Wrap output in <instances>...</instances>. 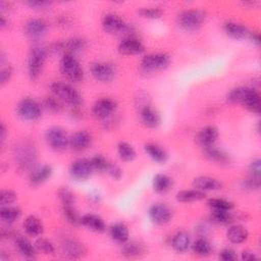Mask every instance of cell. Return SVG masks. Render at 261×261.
<instances>
[{
    "mask_svg": "<svg viewBox=\"0 0 261 261\" xmlns=\"http://www.w3.org/2000/svg\"><path fill=\"white\" fill-rule=\"evenodd\" d=\"M61 73L71 82H81L84 79V69L77 59L68 53H64L60 60Z\"/></svg>",
    "mask_w": 261,
    "mask_h": 261,
    "instance_id": "cell-2",
    "label": "cell"
},
{
    "mask_svg": "<svg viewBox=\"0 0 261 261\" xmlns=\"http://www.w3.org/2000/svg\"><path fill=\"white\" fill-rule=\"evenodd\" d=\"M197 229H198L200 237H206L209 231V226L207 224H200Z\"/></svg>",
    "mask_w": 261,
    "mask_h": 261,
    "instance_id": "cell-56",
    "label": "cell"
},
{
    "mask_svg": "<svg viewBox=\"0 0 261 261\" xmlns=\"http://www.w3.org/2000/svg\"><path fill=\"white\" fill-rule=\"evenodd\" d=\"M139 14L144 18L157 19L163 14V10L160 7H144L139 10Z\"/></svg>",
    "mask_w": 261,
    "mask_h": 261,
    "instance_id": "cell-46",
    "label": "cell"
},
{
    "mask_svg": "<svg viewBox=\"0 0 261 261\" xmlns=\"http://www.w3.org/2000/svg\"><path fill=\"white\" fill-rule=\"evenodd\" d=\"M140 117L142 123L147 127H156L160 124L161 121L160 114L150 104L140 108Z\"/></svg>",
    "mask_w": 261,
    "mask_h": 261,
    "instance_id": "cell-19",
    "label": "cell"
},
{
    "mask_svg": "<svg viewBox=\"0 0 261 261\" xmlns=\"http://www.w3.org/2000/svg\"><path fill=\"white\" fill-rule=\"evenodd\" d=\"M206 195L205 192H202L197 189H191V190H182L179 191L175 198L178 202L181 203H189V202H195V201H200L205 199Z\"/></svg>",
    "mask_w": 261,
    "mask_h": 261,
    "instance_id": "cell-33",
    "label": "cell"
},
{
    "mask_svg": "<svg viewBox=\"0 0 261 261\" xmlns=\"http://www.w3.org/2000/svg\"><path fill=\"white\" fill-rule=\"evenodd\" d=\"M242 259L246 260V261H251V260H256L257 256L254 252H252L250 250H245L242 252Z\"/></svg>",
    "mask_w": 261,
    "mask_h": 261,
    "instance_id": "cell-54",
    "label": "cell"
},
{
    "mask_svg": "<svg viewBox=\"0 0 261 261\" xmlns=\"http://www.w3.org/2000/svg\"><path fill=\"white\" fill-rule=\"evenodd\" d=\"M28 5H30L31 7H37V8H42V7H45L47 5L50 4V2H47V1H38V0H33V1H28L27 2Z\"/></svg>",
    "mask_w": 261,
    "mask_h": 261,
    "instance_id": "cell-55",
    "label": "cell"
},
{
    "mask_svg": "<svg viewBox=\"0 0 261 261\" xmlns=\"http://www.w3.org/2000/svg\"><path fill=\"white\" fill-rule=\"evenodd\" d=\"M52 167L47 164L33 168L30 173V184L32 186H39L45 182L52 175Z\"/></svg>",
    "mask_w": 261,
    "mask_h": 261,
    "instance_id": "cell-21",
    "label": "cell"
},
{
    "mask_svg": "<svg viewBox=\"0 0 261 261\" xmlns=\"http://www.w3.org/2000/svg\"><path fill=\"white\" fill-rule=\"evenodd\" d=\"M193 186L195 189L200 190L202 192L217 191L222 188V184L219 180H217L214 177L206 176V175H202V176H198V177L194 178Z\"/></svg>",
    "mask_w": 261,
    "mask_h": 261,
    "instance_id": "cell-22",
    "label": "cell"
},
{
    "mask_svg": "<svg viewBox=\"0 0 261 261\" xmlns=\"http://www.w3.org/2000/svg\"><path fill=\"white\" fill-rule=\"evenodd\" d=\"M210 219L214 223L218 224H228L233 221V215L227 210H212Z\"/></svg>",
    "mask_w": 261,
    "mask_h": 261,
    "instance_id": "cell-38",
    "label": "cell"
},
{
    "mask_svg": "<svg viewBox=\"0 0 261 261\" xmlns=\"http://www.w3.org/2000/svg\"><path fill=\"white\" fill-rule=\"evenodd\" d=\"M47 58V50L41 46L31 48L28 57V73L31 79H37L44 67Z\"/></svg>",
    "mask_w": 261,
    "mask_h": 261,
    "instance_id": "cell-3",
    "label": "cell"
},
{
    "mask_svg": "<svg viewBox=\"0 0 261 261\" xmlns=\"http://www.w3.org/2000/svg\"><path fill=\"white\" fill-rule=\"evenodd\" d=\"M92 144V137L86 130H77L68 138V146L76 152L88 149Z\"/></svg>",
    "mask_w": 261,
    "mask_h": 261,
    "instance_id": "cell-17",
    "label": "cell"
},
{
    "mask_svg": "<svg viewBox=\"0 0 261 261\" xmlns=\"http://www.w3.org/2000/svg\"><path fill=\"white\" fill-rule=\"evenodd\" d=\"M102 27L105 32L109 34L128 33L132 31L130 27L124 22L122 18L114 13H107L102 19Z\"/></svg>",
    "mask_w": 261,
    "mask_h": 261,
    "instance_id": "cell-11",
    "label": "cell"
},
{
    "mask_svg": "<svg viewBox=\"0 0 261 261\" xmlns=\"http://www.w3.org/2000/svg\"><path fill=\"white\" fill-rule=\"evenodd\" d=\"M117 153L123 161H132L136 157V151L134 147L127 142H119L117 145Z\"/></svg>",
    "mask_w": 261,
    "mask_h": 261,
    "instance_id": "cell-39",
    "label": "cell"
},
{
    "mask_svg": "<svg viewBox=\"0 0 261 261\" xmlns=\"http://www.w3.org/2000/svg\"><path fill=\"white\" fill-rule=\"evenodd\" d=\"M57 196H58V199L60 200V202L62 203V206L74 204V200H75L74 194L71 192V190H69L66 187L60 188L57 192Z\"/></svg>",
    "mask_w": 261,
    "mask_h": 261,
    "instance_id": "cell-44",
    "label": "cell"
},
{
    "mask_svg": "<svg viewBox=\"0 0 261 261\" xmlns=\"http://www.w3.org/2000/svg\"><path fill=\"white\" fill-rule=\"evenodd\" d=\"M43 106L46 110L52 113H59L62 110V104L57 97H46L43 101Z\"/></svg>",
    "mask_w": 261,
    "mask_h": 261,
    "instance_id": "cell-43",
    "label": "cell"
},
{
    "mask_svg": "<svg viewBox=\"0 0 261 261\" xmlns=\"http://www.w3.org/2000/svg\"><path fill=\"white\" fill-rule=\"evenodd\" d=\"M149 217L152 220V222L162 225L167 222L172 217V211L171 208L166 205L165 203H155L153 204L148 211Z\"/></svg>",
    "mask_w": 261,
    "mask_h": 261,
    "instance_id": "cell-12",
    "label": "cell"
},
{
    "mask_svg": "<svg viewBox=\"0 0 261 261\" xmlns=\"http://www.w3.org/2000/svg\"><path fill=\"white\" fill-rule=\"evenodd\" d=\"M248 38H249L255 45H259V44H260V37H259V34L250 32Z\"/></svg>",
    "mask_w": 261,
    "mask_h": 261,
    "instance_id": "cell-57",
    "label": "cell"
},
{
    "mask_svg": "<svg viewBox=\"0 0 261 261\" xmlns=\"http://www.w3.org/2000/svg\"><path fill=\"white\" fill-rule=\"evenodd\" d=\"M153 189L155 192L163 194L170 190L172 187V179L170 176L164 173H157L153 177Z\"/></svg>",
    "mask_w": 261,
    "mask_h": 261,
    "instance_id": "cell-35",
    "label": "cell"
},
{
    "mask_svg": "<svg viewBox=\"0 0 261 261\" xmlns=\"http://www.w3.org/2000/svg\"><path fill=\"white\" fill-rule=\"evenodd\" d=\"M243 187L247 190H257L260 188V177L250 176L243 181Z\"/></svg>",
    "mask_w": 261,
    "mask_h": 261,
    "instance_id": "cell-50",
    "label": "cell"
},
{
    "mask_svg": "<svg viewBox=\"0 0 261 261\" xmlns=\"http://www.w3.org/2000/svg\"><path fill=\"white\" fill-rule=\"evenodd\" d=\"M91 74L95 80L101 83H109L111 82L116 74L115 67L113 64L109 62H102V61H97L91 64L90 67Z\"/></svg>",
    "mask_w": 261,
    "mask_h": 261,
    "instance_id": "cell-9",
    "label": "cell"
},
{
    "mask_svg": "<svg viewBox=\"0 0 261 261\" xmlns=\"http://www.w3.org/2000/svg\"><path fill=\"white\" fill-rule=\"evenodd\" d=\"M205 17V12L200 9H188L179 13L177 22L186 31H195L201 27Z\"/></svg>",
    "mask_w": 261,
    "mask_h": 261,
    "instance_id": "cell-5",
    "label": "cell"
},
{
    "mask_svg": "<svg viewBox=\"0 0 261 261\" xmlns=\"http://www.w3.org/2000/svg\"><path fill=\"white\" fill-rule=\"evenodd\" d=\"M11 74H12V68H11L10 65L2 67V69L0 71V83H1V85L6 84L9 81V79L11 77Z\"/></svg>",
    "mask_w": 261,
    "mask_h": 261,
    "instance_id": "cell-53",
    "label": "cell"
},
{
    "mask_svg": "<svg viewBox=\"0 0 261 261\" xmlns=\"http://www.w3.org/2000/svg\"><path fill=\"white\" fill-rule=\"evenodd\" d=\"M93 166L90 159L79 158L74 160L69 166V174L75 180H86L88 179L92 172Z\"/></svg>",
    "mask_w": 261,
    "mask_h": 261,
    "instance_id": "cell-10",
    "label": "cell"
},
{
    "mask_svg": "<svg viewBox=\"0 0 261 261\" xmlns=\"http://www.w3.org/2000/svg\"><path fill=\"white\" fill-rule=\"evenodd\" d=\"M223 30L229 37H231L232 39H236V40L246 39V38H248V36L250 34V31L246 27H244L241 23L233 22V21L225 22L223 24Z\"/></svg>",
    "mask_w": 261,
    "mask_h": 261,
    "instance_id": "cell-23",
    "label": "cell"
},
{
    "mask_svg": "<svg viewBox=\"0 0 261 261\" xmlns=\"http://www.w3.org/2000/svg\"><path fill=\"white\" fill-rule=\"evenodd\" d=\"M17 199V195L14 191L9 189H4L0 193V204L1 206H8L14 203Z\"/></svg>",
    "mask_w": 261,
    "mask_h": 261,
    "instance_id": "cell-48",
    "label": "cell"
},
{
    "mask_svg": "<svg viewBox=\"0 0 261 261\" xmlns=\"http://www.w3.org/2000/svg\"><path fill=\"white\" fill-rule=\"evenodd\" d=\"M116 106L117 104L114 100L110 98H101L94 103L92 107V113L99 119H107L114 113Z\"/></svg>",
    "mask_w": 261,
    "mask_h": 261,
    "instance_id": "cell-13",
    "label": "cell"
},
{
    "mask_svg": "<svg viewBox=\"0 0 261 261\" xmlns=\"http://www.w3.org/2000/svg\"><path fill=\"white\" fill-rule=\"evenodd\" d=\"M118 52L122 55H137L144 52L143 43L135 37H126L118 44Z\"/></svg>",
    "mask_w": 261,
    "mask_h": 261,
    "instance_id": "cell-15",
    "label": "cell"
},
{
    "mask_svg": "<svg viewBox=\"0 0 261 261\" xmlns=\"http://www.w3.org/2000/svg\"><path fill=\"white\" fill-rule=\"evenodd\" d=\"M87 47V41L81 37H73L63 42V51L68 54L80 53Z\"/></svg>",
    "mask_w": 261,
    "mask_h": 261,
    "instance_id": "cell-32",
    "label": "cell"
},
{
    "mask_svg": "<svg viewBox=\"0 0 261 261\" xmlns=\"http://www.w3.org/2000/svg\"><path fill=\"white\" fill-rule=\"evenodd\" d=\"M144 150L147 153V155L157 163H165L168 159L167 152L163 148L154 143L145 144Z\"/></svg>",
    "mask_w": 261,
    "mask_h": 261,
    "instance_id": "cell-28",
    "label": "cell"
},
{
    "mask_svg": "<svg viewBox=\"0 0 261 261\" xmlns=\"http://www.w3.org/2000/svg\"><path fill=\"white\" fill-rule=\"evenodd\" d=\"M50 89L55 97L72 107H79L83 102L80 93L67 83L53 82L50 86Z\"/></svg>",
    "mask_w": 261,
    "mask_h": 261,
    "instance_id": "cell-1",
    "label": "cell"
},
{
    "mask_svg": "<svg viewBox=\"0 0 261 261\" xmlns=\"http://www.w3.org/2000/svg\"><path fill=\"white\" fill-rule=\"evenodd\" d=\"M45 140L48 146L55 151H63L68 147V137L65 130L59 126H52L47 129Z\"/></svg>",
    "mask_w": 261,
    "mask_h": 261,
    "instance_id": "cell-8",
    "label": "cell"
},
{
    "mask_svg": "<svg viewBox=\"0 0 261 261\" xmlns=\"http://www.w3.org/2000/svg\"><path fill=\"white\" fill-rule=\"evenodd\" d=\"M249 170H250V173H251L252 176L260 177V173H261V161H260V159L253 160L249 165Z\"/></svg>",
    "mask_w": 261,
    "mask_h": 261,
    "instance_id": "cell-51",
    "label": "cell"
},
{
    "mask_svg": "<svg viewBox=\"0 0 261 261\" xmlns=\"http://www.w3.org/2000/svg\"><path fill=\"white\" fill-rule=\"evenodd\" d=\"M146 253V248L143 243L139 241H130L122 244L121 254L127 258L141 257Z\"/></svg>",
    "mask_w": 261,
    "mask_h": 261,
    "instance_id": "cell-27",
    "label": "cell"
},
{
    "mask_svg": "<svg viewBox=\"0 0 261 261\" xmlns=\"http://www.w3.org/2000/svg\"><path fill=\"white\" fill-rule=\"evenodd\" d=\"M246 109L253 113H260V95L254 88H249L241 103Z\"/></svg>",
    "mask_w": 261,
    "mask_h": 261,
    "instance_id": "cell-20",
    "label": "cell"
},
{
    "mask_svg": "<svg viewBox=\"0 0 261 261\" xmlns=\"http://www.w3.org/2000/svg\"><path fill=\"white\" fill-rule=\"evenodd\" d=\"M81 224H83L84 226L88 227L91 230L94 231H104L106 228V224L103 220V218H101L100 216L96 215V214H92V213H88L85 214L81 217Z\"/></svg>",
    "mask_w": 261,
    "mask_h": 261,
    "instance_id": "cell-26",
    "label": "cell"
},
{
    "mask_svg": "<svg viewBox=\"0 0 261 261\" xmlns=\"http://www.w3.org/2000/svg\"><path fill=\"white\" fill-rule=\"evenodd\" d=\"M91 163L93 166L94 170H97L99 172H103V171H107V168L109 166V162L108 160L101 154H97L94 157H92L91 159Z\"/></svg>",
    "mask_w": 261,
    "mask_h": 261,
    "instance_id": "cell-45",
    "label": "cell"
},
{
    "mask_svg": "<svg viewBox=\"0 0 261 261\" xmlns=\"http://www.w3.org/2000/svg\"><path fill=\"white\" fill-rule=\"evenodd\" d=\"M171 246L178 253H184L188 251L191 246V238L189 233H187L186 231L176 232L171 239Z\"/></svg>",
    "mask_w": 261,
    "mask_h": 261,
    "instance_id": "cell-31",
    "label": "cell"
},
{
    "mask_svg": "<svg viewBox=\"0 0 261 261\" xmlns=\"http://www.w3.org/2000/svg\"><path fill=\"white\" fill-rule=\"evenodd\" d=\"M219 258L223 261H233V260H237L238 256L234 250H232L231 248H224L220 251Z\"/></svg>",
    "mask_w": 261,
    "mask_h": 261,
    "instance_id": "cell-49",
    "label": "cell"
},
{
    "mask_svg": "<svg viewBox=\"0 0 261 261\" xmlns=\"http://www.w3.org/2000/svg\"><path fill=\"white\" fill-rule=\"evenodd\" d=\"M218 129L215 126L207 125L198 132V134L196 135V141L203 148L209 147L214 145L218 138Z\"/></svg>",
    "mask_w": 261,
    "mask_h": 261,
    "instance_id": "cell-18",
    "label": "cell"
},
{
    "mask_svg": "<svg viewBox=\"0 0 261 261\" xmlns=\"http://www.w3.org/2000/svg\"><path fill=\"white\" fill-rule=\"evenodd\" d=\"M249 237L248 229L241 224L230 225L226 230V238L232 244H241Z\"/></svg>",
    "mask_w": 261,
    "mask_h": 261,
    "instance_id": "cell-25",
    "label": "cell"
},
{
    "mask_svg": "<svg viewBox=\"0 0 261 261\" xmlns=\"http://www.w3.org/2000/svg\"><path fill=\"white\" fill-rule=\"evenodd\" d=\"M170 63V56L166 53H151L143 57L140 68L142 71L149 73L158 70H162Z\"/></svg>",
    "mask_w": 261,
    "mask_h": 261,
    "instance_id": "cell-4",
    "label": "cell"
},
{
    "mask_svg": "<svg viewBox=\"0 0 261 261\" xmlns=\"http://www.w3.org/2000/svg\"><path fill=\"white\" fill-rule=\"evenodd\" d=\"M62 212L64 215V218L71 224H81V217L76 210L74 209L73 205H66L62 206Z\"/></svg>",
    "mask_w": 261,
    "mask_h": 261,
    "instance_id": "cell-42",
    "label": "cell"
},
{
    "mask_svg": "<svg viewBox=\"0 0 261 261\" xmlns=\"http://www.w3.org/2000/svg\"><path fill=\"white\" fill-rule=\"evenodd\" d=\"M0 25L2 29H4L5 27L8 25V20L5 18L4 15H1V17H0Z\"/></svg>",
    "mask_w": 261,
    "mask_h": 261,
    "instance_id": "cell-59",
    "label": "cell"
},
{
    "mask_svg": "<svg viewBox=\"0 0 261 261\" xmlns=\"http://www.w3.org/2000/svg\"><path fill=\"white\" fill-rule=\"evenodd\" d=\"M22 225L24 231L31 237H38L43 232V223L37 216H28Z\"/></svg>",
    "mask_w": 261,
    "mask_h": 261,
    "instance_id": "cell-30",
    "label": "cell"
},
{
    "mask_svg": "<svg viewBox=\"0 0 261 261\" xmlns=\"http://www.w3.org/2000/svg\"><path fill=\"white\" fill-rule=\"evenodd\" d=\"M192 248L196 255L202 257L210 255L213 250L211 243L205 237H200L199 239H197L192 245Z\"/></svg>",
    "mask_w": 261,
    "mask_h": 261,
    "instance_id": "cell-37",
    "label": "cell"
},
{
    "mask_svg": "<svg viewBox=\"0 0 261 261\" xmlns=\"http://www.w3.org/2000/svg\"><path fill=\"white\" fill-rule=\"evenodd\" d=\"M47 32V23L42 18H31L24 24V34L33 40L42 38Z\"/></svg>",
    "mask_w": 261,
    "mask_h": 261,
    "instance_id": "cell-14",
    "label": "cell"
},
{
    "mask_svg": "<svg viewBox=\"0 0 261 261\" xmlns=\"http://www.w3.org/2000/svg\"><path fill=\"white\" fill-rule=\"evenodd\" d=\"M37 159L36 149L29 143H22L15 148V160L22 170L31 169Z\"/></svg>",
    "mask_w": 261,
    "mask_h": 261,
    "instance_id": "cell-6",
    "label": "cell"
},
{
    "mask_svg": "<svg viewBox=\"0 0 261 261\" xmlns=\"http://www.w3.org/2000/svg\"><path fill=\"white\" fill-rule=\"evenodd\" d=\"M0 138H1V143H3L6 138V127L4 123H1L0 125Z\"/></svg>",
    "mask_w": 261,
    "mask_h": 261,
    "instance_id": "cell-58",
    "label": "cell"
},
{
    "mask_svg": "<svg viewBox=\"0 0 261 261\" xmlns=\"http://www.w3.org/2000/svg\"><path fill=\"white\" fill-rule=\"evenodd\" d=\"M107 172L109 173V175L113 178V179H120V177L122 176V170L120 169V167H118L115 164H109L108 168H107Z\"/></svg>",
    "mask_w": 261,
    "mask_h": 261,
    "instance_id": "cell-52",
    "label": "cell"
},
{
    "mask_svg": "<svg viewBox=\"0 0 261 261\" xmlns=\"http://www.w3.org/2000/svg\"><path fill=\"white\" fill-rule=\"evenodd\" d=\"M35 247L37 251L43 254H53L55 251L53 244L45 238H39L35 243Z\"/></svg>",
    "mask_w": 261,
    "mask_h": 261,
    "instance_id": "cell-47",
    "label": "cell"
},
{
    "mask_svg": "<svg viewBox=\"0 0 261 261\" xmlns=\"http://www.w3.org/2000/svg\"><path fill=\"white\" fill-rule=\"evenodd\" d=\"M247 90H248V87H238L230 90L226 95V102L230 104L242 103Z\"/></svg>",
    "mask_w": 261,
    "mask_h": 261,
    "instance_id": "cell-40",
    "label": "cell"
},
{
    "mask_svg": "<svg viewBox=\"0 0 261 261\" xmlns=\"http://www.w3.org/2000/svg\"><path fill=\"white\" fill-rule=\"evenodd\" d=\"M203 149H204L205 157L208 158L210 161L216 162L218 164H228L230 162V158L228 154L223 150L215 147L214 145L205 147Z\"/></svg>",
    "mask_w": 261,
    "mask_h": 261,
    "instance_id": "cell-24",
    "label": "cell"
},
{
    "mask_svg": "<svg viewBox=\"0 0 261 261\" xmlns=\"http://www.w3.org/2000/svg\"><path fill=\"white\" fill-rule=\"evenodd\" d=\"M16 112L19 117L28 121H34L41 117L42 107L34 99L24 98L20 100L16 106Z\"/></svg>",
    "mask_w": 261,
    "mask_h": 261,
    "instance_id": "cell-7",
    "label": "cell"
},
{
    "mask_svg": "<svg viewBox=\"0 0 261 261\" xmlns=\"http://www.w3.org/2000/svg\"><path fill=\"white\" fill-rule=\"evenodd\" d=\"M61 253L67 258L76 259L83 257L86 254V249L84 245L79 241L66 239L61 243Z\"/></svg>",
    "mask_w": 261,
    "mask_h": 261,
    "instance_id": "cell-16",
    "label": "cell"
},
{
    "mask_svg": "<svg viewBox=\"0 0 261 261\" xmlns=\"http://www.w3.org/2000/svg\"><path fill=\"white\" fill-rule=\"evenodd\" d=\"M15 244L22 256L29 259H34L37 255V249L28 239L23 237H17L15 239Z\"/></svg>",
    "mask_w": 261,
    "mask_h": 261,
    "instance_id": "cell-34",
    "label": "cell"
},
{
    "mask_svg": "<svg viewBox=\"0 0 261 261\" xmlns=\"http://www.w3.org/2000/svg\"><path fill=\"white\" fill-rule=\"evenodd\" d=\"M208 205L211 207L212 210H227L230 211L233 208V203L221 199V198H211L208 200Z\"/></svg>",
    "mask_w": 261,
    "mask_h": 261,
    "instance_id": "cell-41",
    "label": "cell"
},
{
    "mask_svg": "<svg viewBox=\"0 0 261 261\" xmlns=\"http://www.w3.org/2000/svg\"><path fill=\"white\" fill-rule=\"evenodd\" d=\"M21 215V211L18 207L14 206H1L0 208V218L7 224L15 222Z\"/></svg>",
    "mask_w": 261,
    "mask_h": 261,
    "instance_id": "cell-36",
    "label": "cell"
},
{
    "mask_svg": "<svg viewBox=\"0 0 261 261\" xmlns=\"http://www.w3.org/2000/svg\"><path fill=\"white\" fill-rule=\"evenodd\" d=\"M109 234L115 243L120 244V245L127 242L128 237H129V232H128L126 225L121 222H116V223L112 224L109 229Z\"/></svg>",
    "mask_w": 261,
    "mask_h": 261,
    "instance_id": "cell-29",
    "label": "cell"
}]
</instances>
